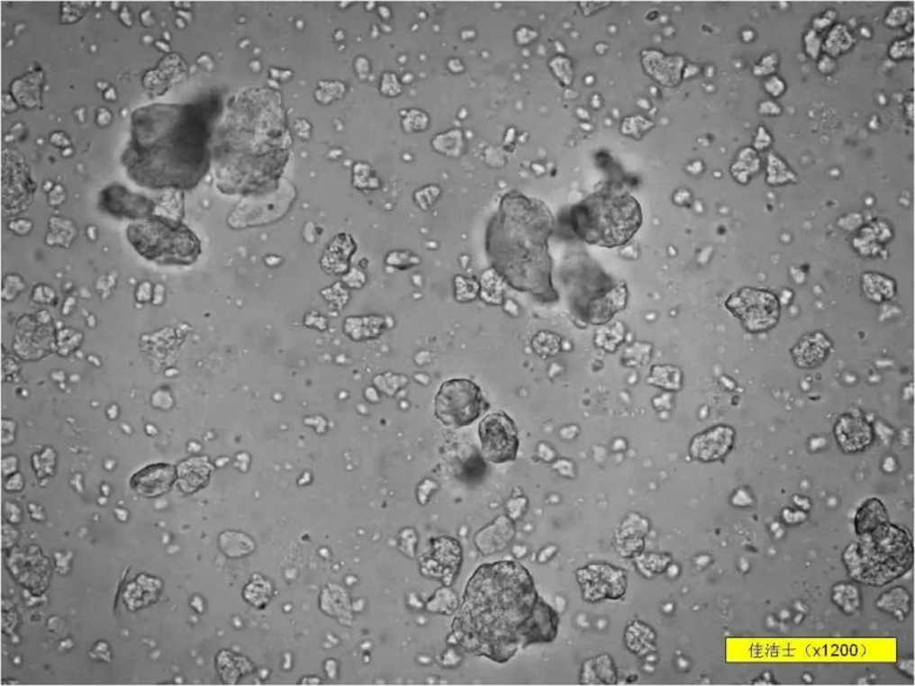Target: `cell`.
I'll return each mask as SVG.
<instances>
[{
	"label": "cell",
	"mask_w": 915,
	"mask_h": 686,
	"mask_svg": "<svg viewBox=\"0 0 915 686\" xmlns=\"http://www.w3.org/2000/svg\"><path fill=\"white\" fill-rule=\"evenodd\" d=\"M887 522H890V517L883 503L879 499L867 500L856 511L855 520L856 533L858 537L859 535L870 533Z\"/></svg>",
	"instance_id": "obj_10"
},
{
	"label": "cell",
	"mask_w": 915,
	"mask_h": 686,
	"mask_svg": "<svg viewBox=\"0 0 915 686\" xmlns=\"http://www.w3.org/2000/svg\"><path fill=\"white\" fill-rule=\"evenodd\" d=\"M482 389L470 379H451L440 386L434 398V414L451 428L471 425L488 410Z\"/></svg>",
	"instance_id": "obj_4"
},
{
	"label": "cell",
	"mask_w": 915,
	"mask_h": 686,
	"mask_svg": "<svg viewBox=\"0 0 915 686\" xmlns=\"http://www.w3.org/2000/svg\"><path fill=\"white\" fill-rule=\"evenodd\" d=\"M557 616L514 562L484 564L467 584L453 635L465 650L505 663L519 645L556 638Z\"/></svg>",
	"instance_id": "obj_1"
},
{
	"label": "cell",
	"mask_w": 915,
	"mask_h": 686,
	"mask_svg": "<svg viewBox=\"0 0 915 686\" xmlns=\"http://www.w3.org/2000/svg\"><path fill=\"white\" fill-rule=\"evenodd\" d=\"M914 559L912 537L906 529L887 522L845 549L843 561L856 582L883 587L905 575Z\"/></svg>",
	"instance_id": "obj_2"
},
{
	"label": "cell",
	"mask_w": 915,
	"mask_h": 686,
	"mask_svg": "<svg viewBox=\"0 0 915 686\" xmlns=\"http://www.w3.org/2000/svg\"><path fill=\"white\" fill-rule=\"evenodd\" d=\"M173 478L174 471L168 465H153L131 479V487L141 495H160L169 490Z\"/></svg>",
	"instance_id": "obj_9"
},
{
	"label": "cell",
	"mask_w": 915,
	"mask_h": 686,
	"mask_svg": "<svg viewBox=\"0 0 915 686\" xmlns=\"http://www.w3.org/2000/svg\"><path fill=\"white\" fill-rule=\"evenodd\" d=\"M731 502L732 505L738 507H747L752 505V502H754V499H752L750 493H747V492L746 491L740 490L736 492L734 496H732Z\"/></svg>",
	"instance_id": "obj_14"
},
{
	"label": "cell",
	"mask_w": 915,
	"mask_h": 686,
	"mask_svg": "<svg viewBox=\"0 0 915 686\" xmlns=\"http://www.w3.org/2000/svg\"><path fill=\"white\" fill-rule=\"evenodd\" d=\"M898 663H899L898 668L901 669L902 672L907 673V676H909V673H910V676L913 677L914 666H910V668L909 666L910 663H913V661L906 660Z\"/></svg>",
	"instance_id": "obj_16"
},
{
	"label": "cell",
	"mask_w": 915,
	"mask_h": 686,
	"mask_svg": "<svg viewBox=\"0 0 915 686\" xmlns=\"http://www.w3.org/2000/svg\"><path fill=\"white\" fill-rule=\"evenodd\" d=\"M836 437L845 452H858L871 444L872 429L859 418L843 417L836 426Z\"/></svg>",
	"instance_id": "obj_8"
},
{
	"label": "cell",
	"mask_w": 915,
	"mask_h": 686,
	"mask_svg": "<svg viewBox=\"0 0 915 686\" xmlns=\"http://www.w3.org/2000/svg\"><path fill=\"white\" fill-rule=\"evenodd\" d=\"M793 501L797 503V506H800L801 509L804 510H809L810 507H811L808 499L800 498V496H794Z\"/></svg>",
	"instance_id": "obj_17"
},
{
	"label": "cell",
	"mask_w": 915,
	"mask_h": 686,
	"mask_svg": "<svg viewBox=\"0 0 915 686\" xmlns=\"http://www.w3.org/2000/svg\"><path fill=\"white\" fill-rule=\"evenodd\" d=\"M728 308L743 320L751 331L766 330L777 321L778 302L773 293L757 289H743L732 294Z\"/></svg>",
	"instance_id": "obj_6"
},
{
	"label": "cell",
	"mask_w": 915,
	"mask_h": 686,
	"mask_svg": "<svg viewBox=\"0 0 915 686\" xmlns=\"http://www.w3.org/2000/svg\"><path fill=\"white\" fill-rule=\"evenodd\" d=\"M832 602L845 614L853 615L862 606V594L850 583L836 584L832 589Z\"/></svg>",
	"instance_id": "obj_12"
},
{
	"label": "cell",
	"mask_w": 915,
	"mask_h": 686,
	"mask_svg": "<svg viewBox=\"0 0 915 686\" xmlns=\"http://www.w3.org/2000/svg\"><path fill=\"white\" fill-rule=\"evenodd\" d=\"M641 220L638 203L620 193L595 194L574 212V227L581 239L607 248L630 241Z\"/></svg>",
	"instance_id": "obj_3"
},
{
	"label": "cell",
	"mask_w": 915,
	"mask_h": 686,
	"mask_svg": "<svg viewBox=\"0 0 915 686\" xmlns=\"http://www.w3.org/2000/svg\"><path fill=\"white\" fill-rule=\"evenodd\" d=\"M879 610L886 612L897 618L898 621H905L910 609V595L903 587H895L883 592L875 602Z\"/></svg>",
	"instance_id": "obj_11"
},
{
	"label": "cell",
	"mask_w": 915,
	"mask_h": 686,
	"mask_svg": "<svg viewBox=\"0 0 915 686\" xmlns=\"http://www.w3.org/2000/svg\"><path fill=\"white\" fill-rule=\"evenodd\" d=\"M829 348L828 344H824V339L821 337H810L808 340H804L798 347L797 357L800 363H804L805 366H813L823 359L825 352Z\"/></svg>",
	"instance_id": "obj_13"
},
{
	"label": "cell",
	"mask_w": 915,
	"mask_h": 686,
	"mask_svg": "<svg viewBox=\"0 0 915 686\" xmlns=\"http://www.w3.org/2000/svg\"><path fill=\"white\" fill-rule=\"evenodd\" d=\"M483 455L494 464H505L517 459L519 436L517 425L505 412L485 417L479 425Z\"/></svg>",
	"instance_id": "obj_5"
},
{
	"label": "cell",
	"mask_w": 915,
	"mask_h": 686,
	"mask_svg": "<svg viewBox=\"0 0 915 686\" xmlns=\"http://www.w3.org/2000/svg\"><path fill=\"white\" fill-rule=\"evenodd\" d=\"M783 518L790 525H796V523H802L806 520V514L804 511H794L791 510H785L783 511Z\"/></svg>",
	"instance_id": "obj_15"
},
{
	"label": "cell",
	"mask_w": 915,
	"mask_h": 686,
	"mask_svg": "<svg viewBox=\"0 0 915 686\" xmlns=\"http://www.w3.org/2000/svg\"><path fill=\"white\" fill-rule=\"evenodd\" d=\"M735 433L730 428L719 426L693 438L690 453L695 459L711 463L722 459L734 445Z\"/></svg>",
	"instance_id": "obj_7"
}]
</instances>
